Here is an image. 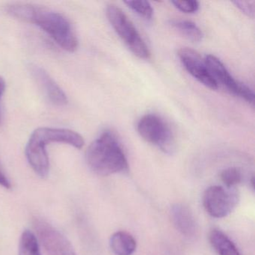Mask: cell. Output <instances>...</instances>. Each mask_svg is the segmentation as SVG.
I'll use <instances>...</instances> for the list:
<instances>
[{
    "mask_svg": "<svg viewBox=\"0 0 255 255\" xmlns=\"http://www.w3.org/2000/svg\"><path fill=\"white\" fill-rule=\"evenodd\" d=\"M178 56L185 69L194 78L209 89L216 90L219 85L213 78L207 69L205 62L195 50L189 48H182L178 51Z\"/></svg>",
    "mask_w": 255,
    "mask_h": 255,
    "instance_id": "8",
    "label": "cell"
},
{
    "mask_svg": "<svg viewBox=\"0 0 255 255\" xmlns=\"http://www.w3.org/2000/svg\"><path fill=\"white\" fill-rule=\"evenodd\" d=\"M31 138L47 146L50 143H65L76 148L81 149L84 146L83 136L78 132L64 128H40L35 129Z\"/></svg>",
    "mask_w": 255,
    "mask_h": 255,
    "instance_id": "9",
    "label": "cell"
},
{
    "mask_svg": "<svg viewBox=\"0 0 255 255\" xmlns=\"http://www.w3.org/2000/svg\"><path fill=\"white\" fill-rule=\"evenodd\" d=\"M240 195L234 188L212 186L203 195V206L206 212L216 219L228 216L238 204Z\"/></svg>",
    "mask_w": 255,
    "mask_h": 255,
    "instance_id": "4",
    "label": "cell"
},
{
    "mask_svg": "<svg viewBox=\"0 0 255 255\" xmlns=\"http://www.w3.org/2000/svg\"><path fill=\"white\" fill-rule=\"evenodd\" d=\"M176 8L186 14H192L199 9V2L197 1H171Z\"/></svg>",
    "mask_w": 255,
    "mask_h": 255,
    "instance_id": "19",
    "label": "cell"
},
{
    "mask_svg": "<svg viewBox=\"0 0 255 255\" xmlns=\"http://www.w3.org/2000/svg\"><path fill=\"white\" fill-rule=\"evenodd\" d=\"M171 220L176 229L186 237H193L198 231L195 216L187 206L176 204L171 208Z\"/></svg>",
    "mask_w": 255,
    "mask_h": 255,
    "instance_id": "12",
    "label": "cell"
},
{
    "mask_svg": "<svg viewBox=\"0 0 255 255\" xmlns=\"http://www.w3.org/2000/svg\"><path fill=\"white\" fill-rule=\"evenodd\" d=\"M86 158L89 168L98 175L109 176L128 169L126 155L111 131L103 132L89 145Z\"/></svg>",
    "mask_w": 255,
    "mask_h": 255,
    "instance_id": "2",
    "label": "cell"
},
{
    "mask_svg": "<svg viewBox=\"0 0 255 255\" xmlns=\"http://www.w3.org/2000/svg\"><path fill=\"white\" fill-rule=\"evenodd\" d=\"M8 11L13 17L41 28L64 50L74 52L78 47L71 23L60 13L30 4H14L8 7Z\"/></svg>",
    "mask_w": 255,
    "mask_h": 255,
    "instance_id": "1",
    "label": "cell"
},
{
    "mask_svg": "<svg viewBox=\"0 0 255 255\" xmlns=\"http://www.w3.org/2000/svg\"><path fill=\"white\" fill-rule=\"evenodd\" d=\"M0 186H3L4 188L8 189L11 188V182L7 178L6 176L4 174L1 168H0Z\"/></svg>",
    "mask_w": 255,
    "mask_h": 255,
    "instance_id": "21",
    "label": "cell"
},
{
    "mask_svg": "<svg viewBox=\"0 0 255 255\" xmlns=\"http://www.w3.org/2000/svg\"><path fill=\"white\" fill-rule=\"evenodd\" d=\"M112 251L117 255H132L136 249V241L129 233L119 231L111 236L110 240Z\"/></svg>",
    "mask_w": 255,
    "mask_h": 255,
    "instance_id": "13",
    "label": "cell"
},
{
    "mask_svg": "<svg viewBox=\"0 0 255 255\" xmlns=\"http://www.w3.org/2000/svg\"><path fill=\"white\" fill-rule=\"evenodd\" d=\"M169 25L177 31L180 35L192 42H200L202 41L204 34L195 23L188 20H170Z\"/></svg>",
    "mask_w": 255,
    "mask_h": 255,
    "instance_id": "15",
    "label": "cell"
},
{
    "mask_svg": "<svg viewBox=\"0 0 255 255\" xmlns=\"http://www.w3.org/2000/svg\"><path fill=\"white\" fill-rule=\"evenodd\" d=\"M137 130L143 139L154 144L165 153L174 150V139L171 129L165 122L156 115L143 116L138 123Z\"/></svg>",
    "mask_w": 255,
    "mask_h": 255,
    "instance_id": "5",
    "label": "cell"
},
{
    "mask_svg": "<svg viewBox=\"0 0 255 255\" xmlns=\"http://www.w3.org/2000/svg\"><path fill=\"white\" fill-rule=\"evenodd\" d=\"M209 240L219 255H240L234 243L219 230H212L209 234Z\"/></svg>",
    "mask_w": 255,
    "mask_h": 255,
    "instance_id": "14",
    "label": "cell"
},
{
    "mask_svg": "<svg viewBox=\"0 0 255 255\" xmlns=\"http://www.w3.org/2000/svg\"><path fill=\"white\" fill-rule=\"evenodd\" d=\"M107 15L113 29L130 51L140 59H148L150 56L148 47L126 14L112 4L107 7Z\"/></svg>",
    "mask_w": 255,
    "mask_h": 255,
    "instance_id": "3",
    "label": "cell"
},
{
    "mask_svg": "<svg viewBox=\"0 0 255 255\" xmlns=\"http://www.w3.org/2000/svg\"><path fill=\"white\" fill-rule=\"evenodd\" d=\"M25 152L26 159L34 171L41 178L47 177L50 171V160L46 146L30 137Z\"/></svg>",
    "mask_w": 255,
    "mask_h": 255,
    "instance_id": "11",
    "label": "cell"
},
{
    "mask_svg": "<svg viewBox=\"0 0 255 255\" xmlns=\"http://www.w3.org/2000/svg\"><path fill=\"white\" fill-rule=\"evenodd\" d=\"M220 178L225 187L234 188L243 181L241 170L237 167H230L221 172Z\"/></svg>",
    "mask_w": 255,
    "mask_h": 255,
    "instance_id": "17",
    "label": "cell"
},
{
    "mask_svg": "<svg viewBox=\"0 0 255 255\" xmlns=\"http://www.w3.org/2000/svg\"><path fill=\"white\" fill-rule=\"evenodd\" d=\"M33 226L38 239L50 255H77L72 245L59 230L46 221L35 219Z\"/></svg>",
    "mask_w": 255,
    "mask_h": 255,
    "instance_id": "6",
    "label": "cell"
},
{
    "mask_svg": "<svg viewBox=\"0 0 255 255\" xmlns=\"http://www.w3.org/2000/svg\"><path fill=\"white\" fill-rule=\"evenodd\" d=\"M233 3L243 13L251 18L255 17V1H243L237 0Z\"/></svg>",
    "mask_w": 255,
    "mask_h": 255,
    "instance_id": "20",
    "label": "cell"
},
{
    "mask_svg": "<svg viewBox=\"0 0 255 255\" xmlns=\"http://www.w3.org/2000/svg\"><path fill=\"white\" fill-rule=\"evenodd\" d=\"M29 68L32 77L44 91L49 101L52 104L59 107L66 105L68 103L66 95L53 78L47 74V71L38 65H32Z\"/></svg>",
    "mask_w": 255,
    "mask_h": 255,
    "instance_id": "10",
    "label": "cell"
},
{
    "mask_svg": "<svg viewBox=\"0 0 255 255\" xmlns=\"http://www.w3.org/2000/svg\"><path fill=\"white\" fill-rule=\"evenodd\" d=\"M18 255H42L38 237L32 231L25 230L19 242Z\"/></svg>",
    "mask_w": 255,
    "mask_h": 255,
    "instance_id": "16",
    "label": "cell"
},
{
    "mask_svg": "<svg viewBox=\"0 0 255 255\" xmlns=\"http://www.w3.org/2000/svg\"><path fill=\"white\" fill-rule=\"evenodd\" d=\"M125 3L137 14L144 17L146 20H150L153 17V8L147 1H125Z\"/></svg>",
    "mask_w": 255,
    "mask_h": 255,
    "instance_id": "18",
    "label": "cell"
},
{
    "mask_svg": "<svg viewBox=\"0 0 255 255\" xmlns=\"http://www.w3.org/2000/svg\"><path fill=\"white\" fill-rule=\"evenodd\" d=\"M204 62L209 72L218 85L220 83L233 95L240 97L247 102L254 104L255 93L253 91L249 86L237 81L218 58L213 55H208L206 56Z\"/></svg>",
    "mask_w": 255,
    "mask_h": 255,
    "instance_id": "7",
    "label": "cell"
},
{
    "mask_svg": "<svg viewBox=\"0 0 255 255\" xmlns=\"http://www.w3.org/2000/svg\"><path fill=\"white\" fill-rule=\"evenodd\" d=\"M5 91V82L1 76H0V101L2 99Z\"/></svg>",
    "mask_w": 255,
    "mask_h": 255,
    "instance_id": "22",
    "label": "cell"
}]
</instances>
